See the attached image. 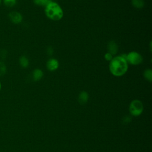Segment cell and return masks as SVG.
<instances>
[{"label":"cell","mask_w":152,"mask_h":152,"mask_svg":"<svg viewBox=\"0 0 152 152\" xmlns=\"http://www.w3.org/2000/svg\"><path fill=\"white\" fill-rule=\"evenodd\" d=\"M104 59H105L106 61L110 62V61L112 59V58H113V56L112 54H110V53H109V52H107L104 54Z\"/></svg>","instance_id":"2e32d148"},{"label":"cell","mask_w":152,"mask_h":152,"mask_svg":"<svg viewBox=\"0 0 152 152\" xmlns=\"http://www.w3.org/2000/svg\"><path fill=\"white\" fill-rule=\"evenodd\" d=\"M125 55L114 56L109 62V69L113 76L121 77L128 71V64L125 59Z\"/></svg>","instance_id":"6da1fadb"},{"label":"cell","mask_w":152,"mask_h":152,"mask_svg":"<svg viewBox=\"0 0 152 152\" xmlns=\"http://www.w3.org/2000/svg\"><path fill=\"white\" fill-rule=\"evenodd\" d=\"M129 113L133 116H138L142 114L144 110L142 102L139 99H134L131 102L129 105Z\"/></svg>","instance_id":"3957f363"},{"label":"cell","mask_w":152,"mask_h":152,"mask_svg":"<svg viewBox=\"0 0 152 152\" xmlns=\"http://www.w3.org/2000/svg\"><path fill=\"white\" fill-rule=\"evenodd\" d=\"M19 61L20 65L22 68H27L28 66V65H29V60L27 58V57L24 56V55L21 56L20 57V58H19V61Z\"/></svg>","instance_id":"30bf717a"},{"label":"cell","mask_w":152,"mask_h":152,"mask_svg":"<svg viewBox=\"0 0 152 152\" xmlns=\"http://www.w3.org/2000/svg\"><path fill=\"white\" fill-rule=\"evenodd\" d=\"M47 53H48V54H49V55H52L53 53V48L51 47H49L47 49Z\"/></svg>","instance_id":"ac0fdd59"},{"label":"cell","mask_w":152,"mask_h":152,"mask_svg":"<svg viewBox=\"0 0 152 152\" xmlns=\"http://www.w3.org/2000/svg\"><path fill=\"white\" fill-rule=\"evenodd\" d=\"M132 5L137 9L142 8L144 6V0H131Z\"/></svg>","instance_id":"8fae6325"},{"label":"cell","mask_w":152,"mask_h":152,"mask_svg":"<svg viewBox=\"0 0 152 152\" xmlns=\"http://www.w3.org/2000/svg\"><path fill=\"white\" fill-rule=\"evenodd\" d=\"M50 0H33V2L36 5L40 7H45Z\"/></svg>","instance_id":"9a60e30c"},{"label":"cell","mask_w":152,"mask_h":152,"mask_svg":"<svg viewBox=\"0 0 152 152\" xmlns=\"http://www.w3.org/2000/svg\"><path fill=\"white\" fill-rule=\"evenodd\" d=\"M43 76V72L39 68H36L32 72V78L34 81H38L42 79Z\"/></svg>","instance_id":"9c48e42d"},{"label":"cell","mask_w":152,"mask_h":152,"mask_svg":"<svg viewBox=\"0 0 152 152\" xmlns=\"http://www.w3.org/2000/svg\"><path fill=\"white\" fill-rule=\"evenodd\" d=\"M1 88H2V85H1V81H0V91H1Z\"/></svg>","instance_id":"d6986e66"},{"label":"cell","mask_w":152,"mask_h":152,"mask_svg":"<svg viewBox=\"0 0 152 152\" xmlns=\"http://www.w3.org/2000/svg\"><path fill=\"white\" fill-rule=\"evenodd\" d=\"M125 59L128 64L132 65H140L143 61V58L142 55L136 51L129 52L125 55Z\"/></svg>","instance_id":"277c9868"},{"label":"cell","mask_w":152,"mask_h":152,"mask_svg":"<svg viewBox=\"0 0 152 152\" xmlns=\"http://www.w3.org/2000/svg\"><path fill=\"white\" fill-rule=\"evenodd\" d=\"M88 98H89L88 93L86 91H82L78 94V101L80 104H84L88 102Z\"/></svg>","instance_id":"ba28073f"},{"label":"cell","mask_w":152,"mask_h":152,"mask_svg":"<svg viewBox=\"0 0 152 152\" xmlns=\"http://www.w3.org/2000/svg\"><path fill=\"white\" fill-rule=\"evenodd\" d=\"M8 18L10 21L14 24H20L23 20L22 14L20 12L15 11H11L8 14Z\"/></svg>","instance_id":"5b68a950"},{"label":"cell","mask_w":152,"mask_h":152,"mask_svg":"<svg viewBox=\"0 0 152 152\" xmlns=\"http://www.w3.org/2000/svg\"><path fill=\"white\" fill-rule=\"evenodd\" d=\"M107 52L112 54L113 56L117 54L118 52V44L114 40H110L108 42L107 45Z\"/></svg>","instance_id":"52a82bcc"},{"label":"cell","mask_w":152,"mask_h":152,"mask_svg":"<svg viewBox=\"0 0 152 152\" xmlns=\"http://www.w3.org/2000/svg\"><path fill=\"white\" fill-rule=\"evenodd\" d=\"M59 61L56 58H50L46 62V68L50 71H55L59 68Z\"/></svg>","instance_id":"8992f818"},{"label":"cell","mask_w":152,"mask_h":152,"mask_svg":"<svg viewBox=\"0 0 152 152\" xmlns=\"http://www.w3.org/2000/svg\"><path fill=\"white\" fill-rule=\"evenodd\" d=\"M46 16L52 21H59L64 17V11L62 7L56 2H50L45 7Z\"/></svg>","instance_id":"7a4b0ae2"},{"label":"cell","mask_w":152,"mask_h":152,"mask_svg":"<svg viewBox=\"0 0 152 152\" xmlns=\"http://www.w3.org/2000/svg\"><path fill=\"white\" fill-rule=\"evenodd\" d=\"M4 5L8 8H12L17 4V0H2Z\"/></svg>","instance_id":"4fadbf2b"},{"label":"cell","mask_w":152,"mask_h":152,"mask_svg":"<svg viewBox=\"0 0 152 152\" xmlns=\"http://www.w3.org/2000/svg\"><path fill=\"white\" fill-rule=\"evenodd\" d=\"M7 54V52L5 50H1V53H0V56L2 59H5V57L7 56L6 55Z\"/></svg>","instance_id":"e0dca14e"},{"label":"cell","mask_w":152,"mask_h":152,"mask_svg":"<svg viewBox=\"0 0 152 152\" xmlns=\"http://www.w3.org/2000/svg\"><path fill=\"white\" fill-rule=\"evenodd\" d=\"M143 76L145 79L149 82L152 81V70L150 68H147L144 70L143 72Z\"/></svg>","instance_id":"7c38bea8"},{"label":"cell","mask_w":152,"mask_h":152,"mask_svg":"<svg viewBox=\"0 0 152 152\" xmlns=\"http://www.w3.org/2000/svg\"><path fill=\"white\" fill-rule=\"evenodd\" d=\"M7 69L5 62L2 61H0V76L4 75L7 72Z\"/></svg>","instance_id":"5bb4252c"},{"label":"cell","mask_w":152,"mask_h":152,"mask_svg":"<svg viewBox=\"0 0 152 152\" xmlns=\"http://www.w3.org/2000/svg\"><path fill=\"white\" fill-rule=\"evenodd\" d=\"M1 2H2V0H0V5L1 4Z\"/></svg>","instance_id":"ffe728a7"}]
</instances>
